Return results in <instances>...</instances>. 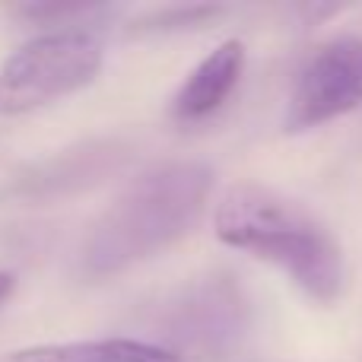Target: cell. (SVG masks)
Here are the masks:
<instances>
[{"label": "cell", "instance_id": "cell-1", "mask_svg": "<svg viewBox=\"0 0 362 362\" xmlns=\"http://www.w3.org/2000/svg\"><path fill=\"white\" fill-rule=\"evenodd\" d=\"M213 169L200 159L159 163L137 175L83 235L80 274L105 280L181 242L213 194Z\"/></svg>", "mask_w": 362, "mask_h": 362}, {"label": "cell", "instance_id": "cell-3", "mask_svg": "<svg viewBox=\"0 0 362 362\" xmlns=\"http://www.w3.org/2000/svg\"><path fill=\"white\" fill-rule=\"evenodd\" d=\"M105 64V35L89 23L48 29L0 64V115H29L86 89Z\"/></svg>", "mask_w": 362, "mask_h": 362}, {"label": "cell", "instance_id": "cell-7", "mask_svg": "<svg viewBox=\"0 0 362 362\" xmlns=\"http://www.w3.org/2000/svg\"><path fill=\"white\" fill-rule=\"evenodd\" d=\"M118 156V146L93 144L86 150H67L64 156L51 159L48 165H42V172L23 181V191L29 194H48L51 187L67 191L70 185H86L102 172V165H108Z\"/></svg>", "mask_w": 362, "mask_h": 362}, {"label": "cell", "instance_id": "cell-2", "mask_svg": "<svg viewBox=\"0 0 362 362\" xmlns=\"http://www.w3.org/2000/svg\"><path fill=\"white\" fill-rule=\"evenodd\" d=\"M213 235L226 248L280 267L321 305H331L344 293L346 264L337 238L299 200L274 187L255 181L226 187L213 206Z\"/></svg>", "mask_w": 362, "mask_h": 362}, {"label": "cell", "instance_id": "cell-6", "mask_svg": "<svg viewBox=\"0 0 362 362\" xmlns=\"http://www.w3.org/2000/svg\"><path fill=\"white\" fill-rule=\"evenodd\" d=\"M0 362H181V356L159 344H150V340L105 337L23 346V350L4 353Z\"/></svg>", "mask_w": 362, "mask_h": 362}, {"label": "cell", "instance_id": "cell-9", "mask_svg": "<svg viewBox=\"0 0 362 362\" xmlns=\"http://www.w3.org/2000/svg\"><path fill=\"white\" fill-rule=\"evenodd\" d=\"M13 286H16V276H13L10 270H0V305H4V302L10 299Z\"/></svg>", "mask_w": 362, "mask_h": 362}, {"label": "cell", "instance_id": "cell-4", "mask_svg": "<svg viewBox=\"0 0 362 362\" xmlns=\"http://www.w3.org/2000/svg\"><path fill=\"white\" fill-rule=\"evenodd\" d=\"M362 105V38L321 45L293 83L283 124L289 134L312 131Z\"/></svg>", "mask_w": 362, "mask_h": 362}, {"label": "cell", "instance_id": "cell-8", "mask_svg": "<svg viewBox=\"0 0 362 362\" xmlns=\"http://www.w3.org/2000/svg\"><path fill=\"white\" fill-rule=\"evenodd\" d=\"M219 6H178V10H159L153 16H146L144 23H150L146 29H178V25H200L206 19L219 16Z\"/></svg>", "mask_w": 362, "mask_h": 362}, {"label": "cell", "instance_id": "cell-5", "mask_svg": "<svg viewBox=\"0 0 362 362\" xmlns=\"http://www.w3.org/2000/svg\"><path fill=\"white\" fill-rule=\"evenodd\" d=\"M245 70V45L238 38H226L219 42L191 74L185 76V83L178 86V93L172 95V118L175 121H200L206 115H213L216 108H223V102L232 95V89L238 86Z\"/></svg>", "mask_w": 362, "mask_h": 362}]
</instances>
